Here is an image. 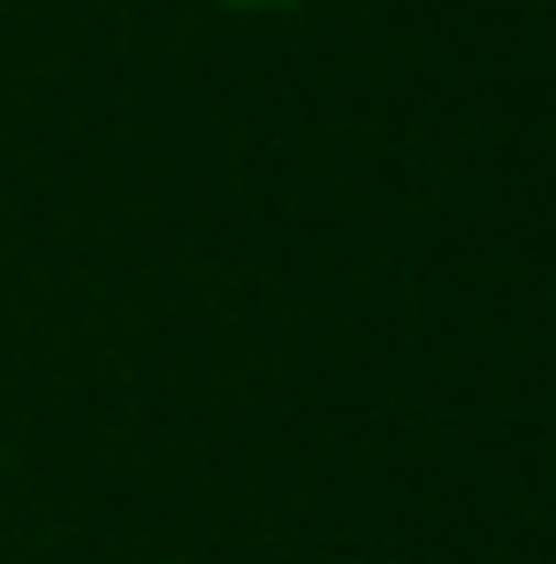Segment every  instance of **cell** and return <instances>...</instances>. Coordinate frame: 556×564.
<instances>
[{
  "mask_svg": "<svg viewBox=\"0 0 556 564\" xmlns=\"http://www.w3.org/2000/svg\"><path fill=\"white\" fill-rule=\"evenodd\" d=\"M221 8H297V0H221Z\"/></svg>",
  "mask_w": 556,
  "mask_h": 564,
  "instance_id": "cell-1",
  "label": "cell"
}]
</instances>
